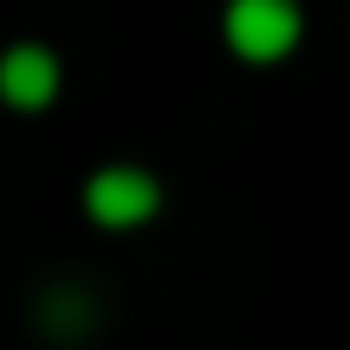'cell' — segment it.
Segmentation results:
<instances>
[{
  "label": "cell",
  "mask_w": 350,
  "mask_h": 350,
  "mask_svg": "<svg viewBox=\"0 0 350 350\" xmlns=\"http://www.w3.org/2000/svg\"><path fill=\"white\" fill-rule=\"evenodd\" d=\"M160 209V178L142 166H105L86 178V215L98 228H135Z\"/></svg>",
  "instance_id": "obj_2"
},
{
  "label": "cell",
  "mask_w": 350,
  "mask_h": 350,
  "mask_svg": "<svg viewBox=\"0 0 350 350\" xmlns=\"http://www.w3.org/2000/svg\"><path fill=\"white\" fill-rule=\"evenodd\" d=\"M228 49L246 62H283L301 43V0H228Z\"/></svg>",
  "instance_id": "obj_1"
},
{
  "label": "cell",
  "mask_w": 350,
  "mask_h": 350,
  "mask_svg": "<svg viewBox=\"0 0 350 350\" xmlns=\"http://www.w3.org/2000/svg\"><path fill=\"white\" fill-rule=\"evenodd\" d=\"M92 320H98V308H92L86 295H74V289H55V295L43 301V332H49V338H80Z\"/></svg>",
  "instance_id": "obj_4"
},
{
  "label": "cell",
  "mask_w": 350,
  "mask_h": 350,
  "mask_svg": "<svg viewBox=\"0 0 350 350\" xmlns=\"http://www.w3.org/2000/svg\"><path fill=\"white\" fill-rule=\"evenodd\" d=\"M62 86V62L43 49V43H12L0 55V98L12 111H43Z\"/></svg>",
  "instance_id": "obj_3"
}]
</instances>
